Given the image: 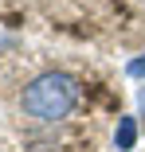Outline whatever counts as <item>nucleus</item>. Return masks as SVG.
Instances as JSON below:
<instances>
[{"label":"nucleus","mask_w":145,"mask_h":152,"mask_svg":"<svg viewBox=\"0 0 145 152\" xmlns=\"http://www.w3.org/2000/svg\"><path fill=\"white\" fill-rule=\"evenodd\" d=\"M20 105L36 121H63L78 105V82L71 74H63V70H47V74H39V78H32L24 86Z\"/></svg>","instance_id":"obj_1"},{"label":"nucleus","mask_w":145,"mask_h":152,"mask_svg":"<svg viewBox=\"0 0 145 152\" xmlns=\"http://www.w3.org/2000/svg\"><path fill=\"white\" fill-rule=\"evenodd\" d=\"M126 74H129V78H145V55H141V58H133V63L126 66Z\"/></svg>","instance_id":"obj_3"},{"label":"nucleus","mask_w":145,"mask_h":152,"mask_svg":"<svg viewBox=\"0 0 145 152\" xmlns=\"http://www.w3.org/2000/svg\"><path fill=\"white\" fill-rule=\"evenodd\" d=\"M141 105H145V90H141Z\"/></svg>","instance_id":"obj_4"},{"label":"nucleus","mask_w":145,"mask_h":152,"mask_svg":"<svg viewBox=\"0 0 145 152\" xmlns=\"http://www.w3.org/2000/svg\"><path fill=\"white\" fill-rule=\"evenodd\" d=\"M114 144H118L122 152L137 144V121H133V117H122V121H118V133H114Z\"/></svg>","instance_id":"obj_2"}]
</instances>
